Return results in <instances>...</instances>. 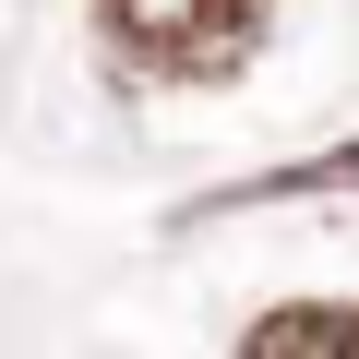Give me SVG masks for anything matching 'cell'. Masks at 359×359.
Returning <instances> with one entry per match:
<instances>
[{"mask_svg":"<svg viewBox=\"0 0 359 359\" xmlns=\"http://www.w3.org/2000/svg\"><path fill=\"white\" fill-rule=\"evenodd\" d=\"M84 25L132 84H240L264 48V0H84Z\"/></svg>","mask_w":359,"mask_h":359,"instance_id":"1","label":"cell"},{"mask_svg":"<svg viewBox=\"0 0 359 359\" xmlns=\"http://www.w3.org/2000/svg\"><path fill=\"white\" fill-rule=\"evenodd\" d=\"M228 359H359V299H276Z\"/></svg>","mask_w":359,"mask_h":359,"instance_id":"2","label":"cell"}]
</instances>
